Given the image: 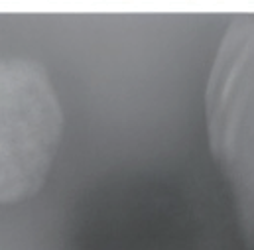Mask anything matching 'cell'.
<instances>
[{
    "label": "cell",
    "mask_w": 254,
    "mask_h": 250,
    "mask_svg": "<svg viewBox=\"0 0 254 250\" xmlns=\"http://www.w3.org/2000/svg\"><path fill=\"white\" fill-rule=\"evenodd\" d=\"M205 128L241 215L254 223V18L229 24L205 85Z\"/></svg>",
    "instance_id": "7a4b0ae2"
},
{
    "label": "cell",
    "mask_w": 254,
    "mask_h": 250,
    "mask_svg": "<svg viewBox=\"0 0 254 250\" xmlns=\"http://www.w3.org/2000/svg\"><path fill=\"white\" fill-rule=\"evenodd\" d=\"M64 134V111L48 69L0 56V205L20 203L46 184Z\"/></svg>",
    "instance_id": "6da1fadb"
}]
</instances>
